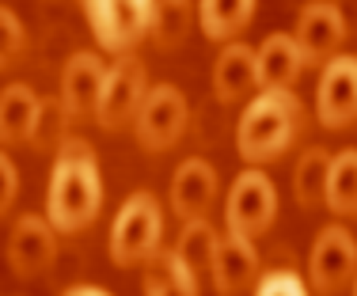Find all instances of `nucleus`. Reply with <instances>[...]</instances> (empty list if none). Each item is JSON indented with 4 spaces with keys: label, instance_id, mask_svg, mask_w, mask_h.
<instances>
[{
    "label": "nucleus",
    "instance_id": "nucleus-19",
    "mask_svg": "<svg viewBox=\"0 0 357 296\" xmlns=\"http://www.w3.org/2000/svg\"><path fill=\"white\" fill-rule=\"evenodd\" d=\"M144 293H183V296H194L202 289V277L194 274L190 266H186L183 258H178V251H156V255L149 258V270H144Z\"/></svg>",
    "mask_w": 357,
    "mask_h": 296
},
{
    "label": "nucleus",
    "instance_id": "nucleus-27",
    "mask_svg": "<svg viewBox=\"0 0 357 296\" xmlns=\"http://www.w3.org/2000/svg\"><path fill=\"white\" fill-rule=\"evenodd\" d=\"M65 296H107V289L103 285H69Z\"/></svg>",
    "mask_w": 357,
    "mask_h": 296
},
{
    "label": "nucleus",
    "instance_id": "nucleus-14",
    "mask_svg": "<svg viewBox=\"0 0 357 296\" xmlns=\"http://www.w3.org/2000/svg\"><path fill=\"white\" fill-rule=\"evenodd\" d=\"M103 76H107V61L99 54H73L61 69V107L69 118H88L96 114V99L99 88H103Z\"/></svg>",
    "mask_w": 357,
    "mask_h": 296
},
{
    "label": "nucleus",
    "instance_id": "nucleus-10",
    "mask_svg": "<svg viewBox=\"0 0 357 296\" xmlns=\"http://www.w3.org/2000/svg\"><path fill=\"white\" fill-rule=\"evenodd\" d=\"M57 258V228L38 213H23L8 232V266L15 277H42Z\"/></svg>",
    "mask_w": 357,
    "mask_h": 296
},
{
    "label": "nucleus",
    "instance_id": "nucleus-20",
    "mask_svg": "<svg viewBox=\"0 0 357 296\" xmlns=\"http://www.w3.org/2000/svg\"><path fill=\"white\" fill-rule=\"evenodd\" d=\"M323 205L338 217L357 213V148H342L331 156L327 186H323Z\"/></svg>",
    "mask_w": 357,
    "mask_h": 296
},
{
    "label": "nucleus",
    "instance_id": "nucleus-7",
    "mask_svg": "<svg viewBox=\"0 0 357 296\" xmlns=\"http://www.w3.org/2000/svg\"><path fill=\"white\" fill-rule=\"evenodd\" d=\"M91 31L107 54H126L152 27V0H80Z\"/></svg>",
    "mask_w": 357,
    "mask_h": 296
},
{
    "label": "nucleus",
    "instance_id": "nucleus-12",
    "mask_svg": "<svg viewBox=\"0 0 357 296\" xmlns=\"http://www.w3.org/2000/svg\"><path fill=\"white\" fill-rule=\"evenodd\" d=\"M259 251L248 235H220L217 251H213V266H209V277H213V289L232 296V293H248L259 281Z\"/></svg>",
    "mask_w": 357,
    "mask_h": 296
},
{
    "label": "nucleus",
    "instance_id": "nucleus-4",
    "mask_svg": "<svg viewBox=\"0 0 357 296\" xmlns=\"http://www.w3.org/2000/svg\"><path fill=\"white\" fill-rule=\"evenodd\" d=\"M186 122H190V103H186L183 88L156 84L144 91L137 114H133V133L144 152H167L186 133Z\"/></svg>",
    "mask_w": 357,
    "mask_h": 296
},
{
    "label": "nucleus",
    "instance_id": "nucleus-18",
    "mask_svg": "<svg viewBox=\"0 0 357 296\" xmlns=\"http://www.w3.org/2000/svg\"><path fill=\"white\" fill-rule=\"evenodd\" d=\"M255 15V0H198V27L209 42H232Z\"/></svg>",
    "mask_w": 357,
    "mask_h": 296
},
{
    "label": "nucleus",
    "instance_id": "nucleus-16",
    "mask_svg": "<svg viewBox=\"0 0 357 296\" xmlns=\"http://www.w3.org/2000/svg\"><path fill=\"white\" fill-rule=\"evenodd\" d=\"M42 118V99L31 84H8L0 91V145H27L38 133Z\"/></svg>",
    "mask_w": 357,
    "mask_h": 296
},
{
    "label": "nucleus",
    "instance_id": "nucleus-3",
    "mask_svg": "<svg viewBox=\"0 0 357 296\" xmlns=\"http://www.w3.org/2000/svg\"><path fill=\"white\" fill-rule=\"evenodd\" d=\"M160 235H164V209L149 190H137L122 201L114 224H110V262L114 266H141L160 251Z\"/></svg>",
    "mask_w": 357,
    "mask_h": 296
},
{
    "label": "nucleus",
    "instance_id": "nucleus-6",
    "mask_svg": "<svg viewBox=\"0 0 357 296\" xmlns=\"http://www.w3.org/2000/svg\"><path fill=\"white\" fill-rule=\"evenodd\" d=\"M278 217V190L259 167H248L240 171L228 186L225 198V228L236 235H248V240H259L262 232H270Z\"/></svg>",
    "mask_w": 357,
    "mask_h": 296
},
{
    "label": "nucleus",
    "instance_id": "nucleus-24",
    "mask_svg": "<svg viewBox=\"0 0 357 296\" xmlns=\"http://www.w3.org/2000/svg\"><path fill=\"white\" fill-rule=\"evenodd\" d=\"M23 46H27L23 20L12 12V8L0 4V69H8V65H12L15 57L23 54Z\"/></svg>",
    "mask_w": 357,
    "mask_h": 296
},
{
    "label": "nucleus",
    "instance_id": "nucleus-5",
    "mask_svg": "<svg viewBox=\"0 0 357 296\" xmlns=\"http://www.w3.org/2000/svg\"><path fill=\"white\" fill-rule=\"evenodd\" d=\"M144 91H149V76H144V65L126 49V54H114V61L107 65L103 88H99L96 99V122L103 125L107 133L122 130V125H133V114H137Z\"/></svg>",
    "mask_w": 357,
    "mask_h": 296
},
{
    "label": "nucleus",
    "instance_id": "nucleus-28",
    "mask_svg": "<svg viewBox=\"0 0 357 296\" xmlns=\"http://www.w3.org/2000/svg\"><path fill=\"white\" fill-rule=\"evenodd\" d=\"M350 289H354V293H357V274H354V285H350Z\"/></svg>",
    "mask_w": 357,
    "mask_h": 296
},
{
    "label": "nucleus",
    "instance_id": "nucleus-9",
    "mask_svg": "<svg viewBox=\"0 0 357 296\" xmlns=\"http://www.w3.org/2000/svg\"><path fill=\"white\" fill-rule=\"evenodd\" d=\"M316 118L323 130H346L357 122V57L335 54L323 61L316 84Z\"/></svg>",
    "mask_w": 357,
    "mask_h": 296
},
{
    "label": "nucleus",
    "instance_id": "nucleus-17",
    "mask_svg": "<svg viewBox=\"0 0 357 296\" xmlns=\"http://www.w3.org/2000/svg\"><path fill=\"white\" fill-rule=\"evenodd\" d=\"M255 57H259V84L262 88H293L301 80V72L308 69L296 38L285 35V31H274V35L262 38Z\"/></svg>",
    "mask_w": 357,
    "mask_h": 296
},
{
    "label": "nucleus",
    "instance_id": "nucleus-8",
    "mask_svg": "<svg viewBox=\"0 0 357 296\" xmlns=\"http://www.w3.org/2000/svg\"><path fill=\"white\" fill-rule=\"evenodd\" d=\"M357 274V240L350 228L342 224H327L312 243L308 255V289L316 293H342L354 285Z\"/></svg>",
    "mask_w": 357,
    "mask_h": 296
},
{
    "label": "nucleus",
    "instance_id": "nucleus-23",
    "mask_svg": "<svg viewBox=\"0 0 357 296\" xmlns=\"http://www.w3.org/2000/svg\"><path fill=\"white\" fill-rule=\"evenodd\" d=\"M327 171H331V152L319 148V145H312L301 159H296V167H293V194H296V201H301L304 209L323 205Z\"/></svg>",
    "mask_w": 357,
    "mask_h": 296
},
{
    "label": "nucleus",
    "instance_id": "nucleus-15",
    "mask_svg": "<svg viewBox=\"0 0 357 296\" xmlns=\"http://www.w3.org/2000/svg\"><path fill=\"white\" fill-rule=\"evenodd\" d=\"M259 57L243 38L225 42L217 65H213V91L220 103H240L251 91H259Z\"/></svg>",
    "mask_w": 357,
    "mask_h": 296
},
{
    "label": "nucleus",
    "instance_id": "nucleus-2",
    "mask_svg": "<svg viewBox=\"0 0 357 296\" xmlns=\"http://www.w3.org/2000/svg\"><path fill=\"white\" fill-rule=\"evenodd\" d=\"M304 125V107L293 95V88H262L243 107V118L236 125V148L248 164H270L296 141V130Z\"/></svg>",
    "mask_w": 357,
    "mask_h": 296
},
{
    "label": "nucleus",
    "instance_id": "nucleus-26",
    "mask_svg": "<svg viewBox=\"0 0 357 296\" xmlns=\"http://www.w3.org/2000/svg\"><path fill=\"white\" fill-rule=\"evenodd\" d=\"M15 198H20V167H15L12 156L0 148V217L15 205Z\"/></svg>",
    "mask_w": 357,
    "mask_h": 296
},
{
    "label": "nucleus",
    "instance_id": "nucleus-11",
    "mask_svg": "<svg viewBox=\"0 0 357 296\" xmlns=\"http://www.w3.org/2000/svg\"><path fill=\"white\" fill-rule=\"evenodd\" d=\"M293 38L304 54V65H323L327 57H335L338 46L346 42V20L338 12V4H331V0H308L296 12Z\"/></svg>",
    "mask_w": 357,
    "mask_h": 296
},
{
    "label": "nucleus",
    "instance_id": "nucleus-21",
    "mask_svg": "<svg viewBox=\"0 0 357 296\" xmlns=\"http://www.w3.org/2000/svg\"><path fill=\"white\" fill-rule=\"evenodd\" d=\"M194 15H198V4L190 0H152V27L149 35L156 38V46L172 49L178 46L194 27Z\"/></svg>",
    "mask_w": 357,
    "mask_h": 296
},
{
    "label": "nucleus",
    "instance_id": "nucleus-25",
    "mask_svg": "<svg viewBox=\"0 0 357 296\" xmlns=\"http://www.w3.org/2000/svg\"><path fill=\"white\" fill-rule=\"evenodd\" d=\"M255 293L259 296H304L308 293V281L296 270H266L255 281Z\"/></svg>",
    "mask_w": 357,
    "mask_h": 296
},
{
    "label": "nucleus",
    "instance_id": "nucleus-13",
    "mask_svg": "<svg viewBox=\"0 0 357 296\" xmlns=\"http://www.w3.org/2000/svg\"><path fill=\"white\" fill-rule=\"evenodd\" d=\"M167 201H172L175 217L190 221V217H206L209 205L217 201V171L213 164L190 156L175 167L172 186H167Z\"/></svg>",
    "mask_w": 357,
    "mask_h": 296
},
{
    "label": "nucleus",
    "instance_id": "nucleus-22",
    "mask_svg": "<svg viewBox=\"0 0 357 296\" xmlns=\"http://www.w3.org/2000/svg\"><path fill=\"white\" fill-rule=\"evenodd\" d=\"M217 228L206 221V217H190V221L183 224V232H178V258L186 262V266L194 270L198 277L209 274V266H213V251H217Z\"/></svg>",
    "mask_w": 357,
    "mask_h": 296
},
{
    "label": "nucleus",
    "instance_id": "nucleus-1",
    "mask_svg": "<svg viewBox=\"0 0 357 296\" xmlns=\"http://www.w3.org/2000/svg\"><path fill=\"white\" fill-rule=\"evenodd\" d=\"M103 209V175L96 148L80 137H65L46 182V221L57 235L84 232Z\"/></svg>",
    "mask_w": 357,
    "mask_h": 296
}]
</instances>
